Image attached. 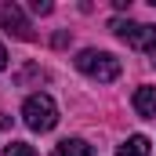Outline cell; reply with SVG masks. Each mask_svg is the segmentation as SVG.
<instances>
[{"mask_svg": "<svg viewBox=\"0 0 156 156\" xmlns=\"http://www.w3.org/2000/svg\"><path fill=\"white\" fill-rule=\"evenodd\" d=\"M76 69L87 73L91 80H98V83H113V80L120 76V58L109 55V51H94V47H87V51L76 55Z\"/></svg>", "mask_w": 156, "mask_h": 156, "instance_id": "obj_1", "label": "cell"}, {"mask_svg": "<svg viewBox=\"0 0 156 156\" xmlns=\"http://www.w3.org/2000/svg\"><path fill=\"white\" fill-rule=\"evenodd\" d=\"M22 120H26V127L29 131H51L55 123H58V105H55V98L51 94H44V91H37V94H29L26 98V105H22Z\"/></svg>", "mask_w": 156, "mask_h": 156, "instance_id": "obj_2", "label": "cell"}, {"mask_svg": "<svg viewBox=\"0 0 156 156\" xmlns=\"http://www.w3.org/2000/svg\"><path fill=\"white\" fill-rule=\"evenodd\" d=\"M113 33L123 44L138 47V51H156V26H145V22H113Z\"/></svg>", "mask_w": 156, "mask_h": 156, "instance_id": "obj_3", "label": "cell"}, {"mask_svg": "<svg viewBox=\"0 0 156 156\" xmlns=\"http://www.w3.org/2000/svg\"><path fill=\"white\" fill-rule=\"evenodd\" d=\"M0 26H7L15 37L29 40L33 33H29V22L22 18V7H15V4H7V7H0Z\"/></svg>", "mask_w": 156, "mask_h": 156, "instance_id": "obj_4", "label": "cell"}, {"mask_svg": "<svg viewBox=\"0 0 156 156\" xmlns=\"http://www.w3.org/2000/svg\"><path fill=\"white\" fill-rule=\"evenodd\" d=\"M134 109H138V116H145V120L156 116V87H138L134 91Z\"/></svg>", "mask_w": 156, "mask_h": 156, "instance_id": "obj_5", "label": "cell"}, {"mask_svg": "<svg viewBox=\"0 0 156 156\" xmlns=\"http://www.w3.org/2000/svg\"><path fill=\"white\" fill-rule=\"evenodd\" d=\"M149 149H153V145H149L145 134H131V138L116 149V156H149Z\"/></svg>", "mask_w": 156, "mask_h": 156, "instance_id": "obj_6", "label": "cell"}, {"mask_svg": "<svg viewBox=\"0 0 156 156\" xmlns=\"http://www.w3.org/2000/svg\"><path fill=\"white\" fill-rule=\"evenodd\" d=\"M58 156H94V145H87L83 138H66L58 142Z\"/></svg>", "mask_w": 156, "mask_h": 156, "instance_id": "obj_7", "label": "cell"}, {"mask_svg": "<svg viewBox=\"0 0 156 156\" xmlns=\"http://www.w3.org/2000/svg\"><path fill=\"white\" fill-rule=\"evenodd\" d=\"M4 156H37V153H33V145H26V142H11V145L4 149Z\"/></svg>", "mask_w": 156, "mask_h": 156, "instance_id": "obj_8", "label": "cell"}, {"mask_svg": "<svg viewBox=\"0 0 156 156\" xmlns=\"http://www.w3.org/2000/svg\"><path fill=\"white\" fill-rule=\"evenodd\" d=\"M33 11H37V15H51V4H47V0H33Z\"/></svg>", "mask_w": 156, "mask_h": 156, "instance_id": "obj_9", "label": "cell"}, {"mask_svg": "<svg viewBox=\"0 0 156 156\" xmlns=\"http://www.w3.org/2000/svg\"><path fill=\"white\" fill-rule=\"evenodd\" d=\"M4 66H7V51H4V44H0V73H4Z\"/></svg>", "mask_w": 156, "mask_h": 156, "instance_id": "obj_10", "label": "cell"}]
</instances>
